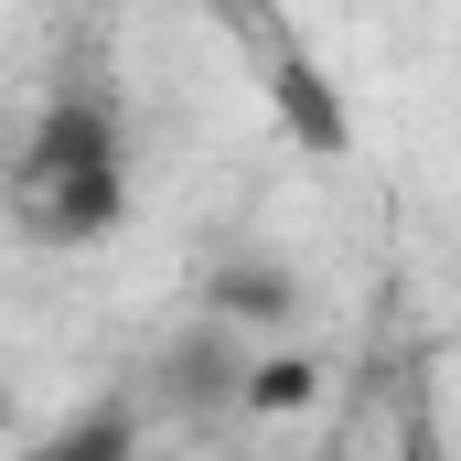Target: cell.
Here are the masks:
<instances>
[{
    "instance_id": "cell-1",
    "label": "cell",
    "mask_w": 461,
    "mask_h": 461,
    "mask_svg": "<svg viewBox=\"0 0 461 461\" xmlns=\"http://www.w3.org/2000/svg\"><path fill=\"white\" fill-rule=\"evenodd\" d=\"M129 194H140V150H129V118L97 86H54L43 108L22 118L11 161H0V226L22 236L32 258H86L129 226Z\"/></svg>"
},
{
    "instance_id": "cell-2",
    "label": "cell",
    "mask_w": 461,
    "mask_h": 461,
    "mask_svg": "<svg viewBox=\"0 0 461 461\" xmlns=\"http://www.w3.org/2000/svg\"><path fill=\"white\" fill-rule=\"evenodd\" d=\"M247 365L258 344L226 333V322H204V333H183V354H161V375H150V429H183V440H204V429H236L247 419Z\"/></svg>"
},
{
    "instance_id": "cell-3",
    "label": "cell",
    "mask_w": 461,
    "mask_h": 461,
    "mask_svg": "<svg viewBox=\"0 0 461 461\" xmlns=\"http://www.w3.org/2000/svg\"><path fill=\"white\" fill-rule=\"evenodd\" d=\"M11 461H150V408L140 397H97V408H65L54 429H22Z\"/></svg>"
},
{
    "instance_id": "cell-4",
    "label": "cell",
    "mask_w": 461,
    "mask_h": 461,
    "mask_svg": "<svg viewBox=\"0 0 461 461\" xmlns=\"http://www.w3.org/2000/svg\"><path fill=\"white\" fill-rule=\"evenodd\" d=\"M204 301H215V322L247 333V344H290V322H301V279L268 268V258H258V268H215Z\"/></svg>"
},
{
    "instance_id": "cell-5",
    "label": "cell",
    "mask_w": 461,
    "mask_h": 461,
    "mask_svg": "<svg viewBox=\"0 0 461 461\" xmlns=\"http://www.w3.org/2000/svg\"><path fill=\"white\" fill-rule=\"evenodd\" d=\"M279 108L301 118V140H312V150H344V108H322V76H312L301 54H279Z\"/></svg>"
},
{
    "instance_id": "cell-6",
    "label": "cell",
    "mask_w": 461,
    "mask_h": 461,
    "mask_svg": "<svg viewBox=\"0 0 461 461\" xmlns=\"http://www.w3.org/2000/svg\"><path fill=\"white\" fill-rule=\"evenodd\" d=\"M397 461H440V429H429V419H408V451Z\"/></svg>"
},
{
    "instance_id": "cell-7",
    "label": "cell",
    "mask_w": 461,
    "mask_h": 461,
    "mask_svg": "<svg viewBox=\"0 0 461 461\" xmlns=\"http://www.w3.org/2000/svg\"><path fill=\"white\" fill-rule=\"evenodd\" d=\"M0 429H11V386H0Z\"/></svg>"
}]
</instances>
